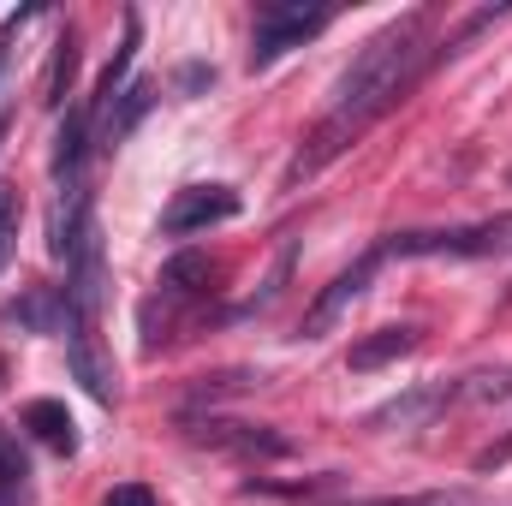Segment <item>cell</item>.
Here are the masks:
<instances>
[{
	"instance_id": "cell-1",
	"label": "cell",
	"mask_w": 512,
	"mask_h": 506,
	"mask_svg": "<svg viewBox=\"0 0 512 506\" xmlns=\"http://www.w3.org/2000/svg\"><path fill=\"white\" fill-rule=\"evenodd\" d=\"M441 48L429 42V12H405V18H393L387 30H376L370 42H364V54L340 72V84H334V102H328V114H322V126L304 137V149L292 155V167H286V185H298V179H310V173H322L346 143H358L364 131L382 120L387 108L429 72V60H435Z\"/></svg>"
},
{
	"instance_id": "cell-2",
	"label": "cell",
	"mask_w": 512,
	"mask_h": 506,
	"mask_svg": "<svg viewBox=\"0 0 512 506\" xmlns=\"http://www.w3.org/2000/svg\"><path fill=\"white\" fill-rule=\"evenodd\" d=\"M387 262L399 256H512V215L477 221V227H447V233H393L382 239Z\"/></svg>"
},
{
	"instance_id": "cell-3",
	"label": "cell",
	"mask_w": 512,
	"mask_h": 506,
	"mask_svg": "<svg viewBox=\"0 0 512 506\" xmlns=\"http://www.w3.org/2000/svg\"><path fill=\"white\" fill-rule=\"evenodd\" d=\"M328 24H334V6H304V0H268V6H256L251 66H274L286 48H304Z\"/></svg>"
},
{
	"instance_id": "cell-4",
	"label": "cell",
	"mask_w": 512,
	"mask_h": 506,
	"mask_svg": "<svg viewBox=\"0 0 512 506\" xmlns=\"http://www.w3.org/2000/svg\"><path fill=\"white\" fill-rule=\"evenodd\" d=\"M66 358H72V376L84 381V393L96 405H114L120 399V376H114V352L102 346V316H84V310H66Z\"/></svg>"
},
{
	"instance_id": "cell-5",
	"label": "cell",
	"mask_w": 512,
	"mask_h": 506,
	"mask_svg": "<svg viewBox=\"0 0 512 506\" xmlns=\"http://www.w3.org/2000/svg\"><path fill=\"white\" fill-rule=\"evenodd\" d=\"M382 262H387V251L376 245V251L358 256L346 274H334V280L316 292V304L304 310V334H310V340H322V334H328V328H334V322H340V316L364 298V292H370V280H376V268H382Z\"/></svg>"
},
{
	"instance_id": "cell-6",
	"label": "cell",
	"mask_w": 512,
	"mask_h": 506,
	"mask_svg": "<svg viewBox=\"0 0 512 506\" xmlns=\"http://www.w3.org/2000/svg\"><path fill=\"white\" fill-rule=\"evenodd\" d=\"M239 215V197L227 185H185L167 209H161V233L167 239H191V233H209L221 221Z\"/></svg>"
},
{
	"instance_id": "cell-7",
	"label": "cell",
	"mask_w": 512,
	"mask_h": 506,
	"mask_svg": "<svg viewBox=\"0 0 512 506\" xmlns=\"http://www.w3.org/2000/svg\"><path fill=\"white\" fill-rule=\"evenodd\" d=\"M453 399H459V381H423V387L387 399L382 411H370L364 429H417V423H429L435 411H447Z\"/></svg>"
},
{
	"instance_id": "cell-8",
	"label": "cell",
	"mask_w": 512,
	"mask_h": 506,
	"mask_svg": "<svg viewBox=\"0 0 512 506\" xmlns=\"http://www.w3.org/2000/svg\"><path fill=\"white\" fill-rule=\"evenodd\" d=\"M197 441H209V447H227V453H268V459H280V453H292V441L286 435H274V429H251V423H197Z\"/></svg>"
},
{
	"instance_id": "cell-9",
	"label": "cell",
	"mask_w": 512,
	"mask_h": 506,
	"mask_svg": "<svg viewBox=\"0 0 512 506\" xmlns=\"http://www.w3.org/2000/svg\"><path fill=\"white\" fill-rule=\"evenodd\" d=\"M90 108H72L66 114V126H60V137H54V179L60 185H78L84 179V155H90Z\"/></svg>"
},
{
	"instance_id": "cell-10",
	"label": "cell",
	"mask_w": 512,
	"mask_h": 506,
	"mask_svg": "<svg viewBox=\"0 0 512 506\" xmlns=\"http://www.w3.org/2000/svg\"><path fill=\"white\" fill-rule=\"evenodd\" d=\"M0 316L18 322V328H30V334H54V328L66 322V292H54V286H30V292L12 298Z\"/></svg>"
},
{
	"instance_id": "cell-11",
	"label": "cell",
	"mask_w": 512,
	"mask_h": 506,
	"mask_svg": "<svg viewBox=\"0 0 512 506\" xmlns=\"http://www.w3.org/2000/svg\"><path fill=\"white\" fill-rule=\"evenodd\" d=\"M417 352V328H376V334H364L358 346H352V370L358 376H370V370H382V364H399V358H411Z\"/></svg>"
},
{
	"instance_id": "cell-12",
	"label": "cell",
	"mask_w": 512,
	"mask_h": 506,
	"mask_svg": "<svg viewBox=\"0 0 512 506\" xmlns=\"http://www.w3.org/2000/svg\"><path fill=\"white\" fill-rule=\"evenodd\" d=\"M24 429H30L42 447H54V453H78V423L66 417L60 399H30V405H24Z\"/></svg>"
},
{
	"instance_id": "cell-13",
	"label": "cell",
	"mask_w": 512,
	"mask_h": 506,
	"mask_svg": "<svg viewBox=\"0 0 512 506\" xmlns=\"http://www.w3.org/2000/svg\"><path fill=\"white\" fill-rule=\"evenodd\" d=\"M155 108V84L149 78H137V84H126L114 102H108V114H102V143H120V137H131L137 131V120Z\"/></svg>"
},
{
	"instance_id": "cell-14",
	"label": "cell",
	"mask_w": 512,
	"mask_h": 506,
	"mask_svg": "<svg viewBox=\"0 0 512 506\" xmlns=\"http://www.w3.org/2000/svg\"><path fill=\"white\" fill-rule=\"evenodd\" d=\"M72 78H78V36H72V30H60L54 60H48V78H42V102H48V108H60V102L72 96Z\"/></svg>"
},
{
	"instance_id": "cell-15",
	"label": "cell",
	"mask_w": 512,
	"mask_h": 506,
	"mask_svg": "<svg viewBox=\"0 0 512 506\" xmlns=\"http://www.w3.org/2000/svg\"><path fill=\"white\" fill-rule=\"evenodd\" d=\"M0 506H30V459L12 435H0Z\"/></svg>"
},
{
	"instance_id": "cell-16",
	"label": "cell",
	"mask_w": 512,
	"mask_h": 506,
	"mask_svg": "<svg viewBox=\"0 0 512 506\" xmlns=\"http://www.w3.org/2000/svg\"><path fill=\"white\" fill-rule=\"evenodd\" d=\"M161 286H167L173 298H191V292H203V286H209V256L179 251L167 268H161Z\"/></svg>"
},
{
	"instance_id": "cell-17",
	"label": "cell",
	"mask_w": 512,
	"mask_h": 506,
	"mask_svg": "<svg viewBox=\"0 0 512 506\" xmlns=\"http://www.w3.org/2000/svg\"><path fill=\"white\" fill-rule=\"evenodd\" d=\"M346 506H483L477 495H459V489H441V495H399V501H346Z\"/></svg>"
},
{
	"instance_id": "cell-18",
	"label": "cell",
	"mask_w": 512,
	"mask_h": 506,
	"mask_svg": "<svg viewBox=\"0 0 512 506\" xmlns=\"http://www.w3.org/2000/svg\"><path fill=\"white\" fill-rule=\"evenodd\" d=\"M12 233H18V191L0 185V268H6V256H12Z\"/></svg>"
},
{
	"instance_id": "cell-19",
	"label": "cell",
	"mask_w": 512,
	"mask_h": 506,
	"mask_svg": "<svg viewBox=\"0 0 512 506\" xmlns=\"http://www.w3.org/2000/svg\"><path fill=\"white\" fill-rule=\"evenodd\" d=\"M30 18H42V6H18V12H12V18L0 24V66H6V54H12V36H18V30H24Z\"/></svg>"
},
{
	"instance_id": "cell-20",
	"label": "cell",
	"mask_w": 512,
	"mask_h": 506,
	"mask_svg": "<svg viewBox=\"0 0 512 506\" xmlns=\"http://www.w3.org/2000/svg\"><path fill=\"white\" fill-rule=\"evenodd\" d=\"M102 506H155V489H143V483H120V489H108V501Z\"/></svg>"
},
{
	"instance_id": "cell-21",
	"label": "cell",
	"mask_w": 512,
	"mask_h": 506,
	"mask_svg": "<svg viewBox=\"0 0 512 506\" xmlns=\"http://www.w3.org/2000/svg\"><path fill=\"white\" fill-rule=\"evenodd\" d=\"M0 137H6V120H0Z\"/></svg>"
},
{
	"instance_id": "cell-22",
	"label": "cell",
	"mask_w": 512,
	"mask_h": 506,
	"mask_svg": "<svg viewBox=\"0 0 512 506\" xmlns=\"http://www.w3.org/2000/svg\"><path fill=\"white\" fill-rule=\"evenodd\" d=\"M0 381H6V364H0Z\"/></svg>"
},
{
	"instance_id": "cell-23",
	"label": "cell",
	"mask_w": 512,
	"mask_h": 506,
	"mask_svg": "<svg viewBox=\"0 0 512 506\" xmlns=\"http://www.w3.org/2000/svg\"><path fill=\"white\" fill-rule=\"evenodd\" d=\"M507 179H512V167H507Z\"/></svg>"
}]
</instances>
